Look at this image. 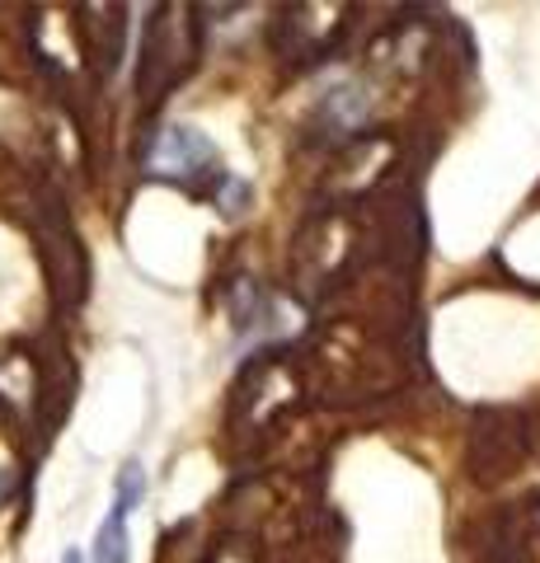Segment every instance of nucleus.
Segmentation results:
<instances>
[{
	"label": "nucleus",
	"mask_w": 540,
	"mask_h": 563,
	"mask_svg": "<svg viewBox=\"0 0 540 563\" xmlns=\"http://www.w3.org/2000/svg\"><path fill=\"white\" fill-rule=\"evenodd\" d=\"M146 169H151V179H169L184 192H194V198H212L231 217L250 198V188L221 169V151L198 128H184V122L179 128H165L161 141H151Z\"/></svg>",
	"instance_id": "1"
},
{
	"label": "nucleus",
	"mask_w": 540,
	"mask_h": 563,
	"mask_svg": "<svg viewBox=\"0 0 540 563\" xmlns=\"http://www.w3.org/2000/svg\"><path fill=\"white\" fill-rule=\"evenodd\" d=\"M169 5L151 10V24H146V47H142V70H136V95H142L146 109H155L174 85H179L188 70L198 66V52H202V33L198 20H169Z\"/></svg>",
	"instance_id": "2"
},
{
	"label": "nucleus",
	"mask_w": 540,
	"mask_h": 563,
	"mask_svg": "<svg viewBox=\"0 0 540 563\" xmlns=\"http://www.w3.org/2000/svg\"><path fill=\"white\" fill-rule=\"evenodd\" d=\"M33 235H38V254L47 263V277L57 287V296L66 306H80L85 287H90V263H85L80 235L71 231L57 198H38V207H33Z\"/></svg>",
	"instance_id": "3"
},
{
	"label": "nucleus",
	"mask_w": 540,
	"mask_h": 563,
	"mask_svg": "<svg viewBox=\"0 0 540 563\" xmlns=\"http://www.w3.org/2000/svg\"><path fill=\"white\" fill-rule=\"evenodd\" d=\"M128 507L113 503V512L99 521L95 544H90V559L95 563H132V536H128Z\"/></svg>",
	"instance_id": "4"
},
{
	"label": "nucleus",
	"mask_w": 540,
	"mask_h": 563,
	"mask_svg": "<svg viewBox=\"0 0 540 563\" xmlns=\"http://www.w3.org/2000/svg\"><path fill=\"white\" fill-rule=\"evenodd\" d=\"M10 488H14V474H10V470H0V503L10 498Z\"/></svg>",
	"instance_id": "5"
},
{
	"label": "nucleus",
	"mask_w": 540,
	"mask_h": 563,
	"mask_svg": "<svg viewBox=\"0 0 540 563\" xmlns=\"http://www.w3.org/2000/svg\"><path fill=\"white\" fill-rule=\"evenodd\" d=\"M62 563H80V554H66V559H62Z\"/></svg>",
	"instance_id": "6"
}]
</instances>
